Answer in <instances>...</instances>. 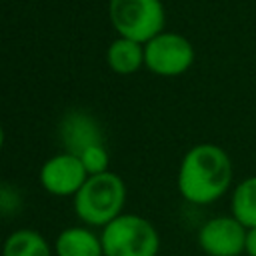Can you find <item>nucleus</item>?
I'll list each match as a JSON object with an SVG mask.
<instances>
[{"mask_svg":"<svg viewBox=\"0 0 256 256\" xmlns=\"http://www.w3.org/2000/svg\"><path fill=\"white\" fill-rule=\"evenodd\" d=\"M62 140L68 146L66 152H72L78 156L84 148L92 144H100V132L96 122L88 114L74 112V114H68L62 122Z\"/></svg>","mask_w":256,"mask_h":256,"instance_id":"nucleus-8","label":"nucleus"},{"mask_svg":"<svg viewBox=\"0 0 256 256\" xmlns=\"http://www.w3.org/2000/svg\"><path fill=\"white\" fill-rule=\"evenodd\" d=\"M2 144H4V130H2V126H0V148H2Z\"/></svg>","mask_w":256,"mask_h":256,"instance_id":"nucleus-15","label":"nucleus"},{"mask_svg":"<svg viewBox=\"0 0 256 256\" xmlns=\"http://www.w3.org/2000/svg\"><path fill=\"white\" fill-rule=\"evenodd\" d=\"M106 62L116 74H134L144 66V44L118 36L106 50Z\"/></svg>","mask_w":256,"mask_h":256,"instance_id":"nucleus-10","label":"nucleus"},{"mask_svg":"<svg viewBox=\"0 0 256 256\" xmlns=\"http://www.w3.org/2000/svg\"><path fill=\"white\" fill-rule=\"evenodd\" d=\"M2 256H52V252L42 234L22 228L6 238L2 246Z\"/></svg>","mask_w":256,"mask_h":256,"instance_id":"nucleus-11","label":"nucleus"},{"mask_svg":"<svg viewBox=\"0 0 256 256\" xmlns=\"http://www.w3.org/2000/svg\"><path fill=\"white\" fill-rule=\"evenodd\" d=\"M108 16L118 36L146 44L164 30L162 0H110Z\"/></svg>","mask_w":256,"mask_h":256,"instance_id":"nucleus-4","label":"nucleus"},{"mask_svg":"<svg viewBox=\"0 0 256 256\" xmlns=\"http://www.w3.org/2000/svg\"><path fill=\"white\" fill-rule=\"evenodd\" d=\"M232 160L216 144L202 142L192 146L178 168V192L192 204H210L222 198L232 184Z\"/></svg>","mask_w":256,"mask_h":256,"instance_id":"nucleus-1","label":"nucleus"},{"mask_svg":"<svg viewBox=\"0 0 256 256\" xmlns=\"http://www.w3.org/2000/svg\"><path fill=\"white\" fill-rule=\"evenodd\" d=\"M126 202L124 180L114 172L88 176L82 188L74 194L76 216L90 226H106L122 214Z\"/></svg>","mask_w":256,"mask_h":256,"instance_id":"nucleus-2","label":"nucleus"},{"mask_svg":"<svg viewBox=\"0 0 256 256\" xmlns=\"http://www.w3.org/2000/svg\"><path fill=\"white\" fill-rule=\"evenodd\" d=\"M104 256H156L160 236L154 224L138 214H120L102 228Z\"/></svg>","mask_w":256,"mask_h":256,"instance_id":"nucleus-3","label":"nucleus"},{"mask_svg":"<svg viewBox=\"0 0 256 256\" xmlns=\"http://www.w3.org/2000/svg\"><path fill=\"white\" fill-rule=\"evenodd\" d=\"M194 64L192 42L178 32H160L144 44V66L158 76H180Z\"/></svg>","mask_w":256,"mask_h":256,"instance_id":"nucleus-5","label":"nucleus"},{"mask_svg":"<svg viewBox=\"0 0 256 256\" xmlns=\"http://www.w3.org/2000/svg\"><path fill=\"white\" fill-rule=\"evenodd\" d=\"M246 230L234 216H216L202 224L198 244L208 256H240L246 246Z\"/></svg>","mask_w":256,"mask_h":256,"instance_id":"nucleus-6","label":"nucleus"},{"mask_svg":"<svg viewBox=\"0 0 256 256\" xmlns=\"http://www.w3.org/2000/svg\"><path fill=\"white\" fill-rule=\"evenodd\" d=\"M84 170L88 172V176H96V174H104L108 172V152L106 148L100 144H92L88 148H84L78 154Z\"/></svg>","mask_w":256,"mask_h":256,"instance_id":"nucleus-13","label":"nucleus"},{"mask_svg":"<svg viewBox=\"0 0 256 256\" xmlns=\"http://www.w3.org/2000/svg\"><path fill=\"white\" fill-rule=\"evenodd\" d=\"M88 180L80 158L72 152H62L46 160L40 168V184L54 196H74Z\"/></svg>","mask_w":256,"mask_h":256,"instance_id":"nucleus-7","label":"nucleus"},{"mask_svg":"<svg viewBox=\"0 0 256 256\" xmlns=\"http://www.w3.org/2000/svg\"><path fill=\"white\" fill-rule=\"evenodd\" d=\"M244 252L248 256H256V226H252V228L246 230V246H244Z\"/></svg>","mask_w":256,"mask_h":256,"instance_id":"nucleus-14","label":"nucleus"},{"mask_svg":"<svg viewBox=\"0 0 256 256\" xmlns=\"http://www.w3.org/2000/svg\"><path fill=\"white\" fill-rule=\"evenodd\" d=\"M56 256H104L100 236L88 228H66L56 238Z\"/></svg>","mask_w":256,"mask_h":256,"instance_id":"nucleus-9","label":"nucleus"},{"mask_svg":"<svg viewBox=\"0 0 256 256\" xmlns=\"http://www.w3.org/2000/svg\"><path fill=\"white\" fill-rule=\"evenodd\" d=\"M232 216L246 228L256 226V174L238 182L232 192Z\"/></svg>","mask_w":256,"mask_h":256,"instance_id":"nucleus-12","label":"nucleus"}]
</instances>
